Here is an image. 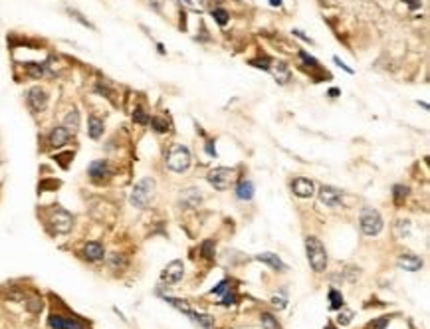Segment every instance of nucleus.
Masks as SVG:
<instances>
[{
    "instance_id": "nucleus-1",
    "label": "nucleus",
    "mask_w": 430,
    "mask_h": 329,
    "mask_svg": "<svg viewBox=\"0 0 430 329\" xmlns=\"http://www.w3.org/2000/svg\"><path fill=\"white\" fill-rule=\"evenodd\" d=\"M306 254H308V260H310V264H312V268L316 272H323L325 270V266H327V252H325L320 238H316V236L306 238Z\"/></svg>"
},
{
    "instance_id": "nucleus-2",
    "label": "nucleus",
    "mask_w": 430,
    "mask_h": 329,
    "mask_svg": "<svg viewBox=\"0 0 430 329\" xmlns=\"http://www.w3.org/2000/svg\"><path fill=\"white\" fill-rule=\"evenodd\" d=\"M153 192H155V180L149 178V176L141 178V180L133 186V190H131V204L137 206V208H145V206L149 204Z\"/></svg>"
},
{
    "instance_id": "nucleus-3",
    "label": "nucleus",
    "mask_w": 430,
    "mask_h": 329,
    "mask_svg": "<svg viewBox=\"0 0 430 329\" xmlns=\"http://www.w3.org/2000/svg\"><path fill=\"white\" fill-rule=\"evenodd\" d=\"M166 166L172 172H184V170H188V166H190V153H188V149L182 147V145L170 147L168 155H166Z\"/></svg>"
},
{
    "instance_id": "nucleus-4",
    "label": "nucleus",
    "mask_w": 430,
    "mask_h": 329,
    "mask_svg": "<svg viewBox=\"0 0 430 329\" xmlns=\"http://www.w3.org/2000/svg\"><path fill=\"white\" fill-rule=\"evenodd\" d=\"M359 224H361V232L365 236H376L382 230V218H380V214L376 212L375 208H365L361 212Z\"/></svg>"
},
{
    "instance_id": "nucleus-5",
    "label": "nucleus",
    "mask_w": 430,
    "mask_h": 329,
    "mask_svg": "<svg viewBox=\"0 0 430 329\" xmlns=\"http://www.w3.org/2000/svg\"><path fill=\"white\" fill-rule=\"evenodd\" d=\"M208 182L214 186L216 190H226L230 184H232V178H234V170L232 168H224V166H218V168H212L208 172Z\"/></svg>"
},
{
    "instance_id": "nucleus-6",
    "label": "nucleus",
    "mask_w": 430,
    "mask_h": 329,
    "mask_svg": "<svg viewBox=\"0 0 430 329\" xmlns=\"http://www.w3.org/2000/svg\"><path fill=\"white\" fill-rule=\"evenodd\" d=\"M50 224L54 226L56 232L66 234V232H70L72 226H74V216H72L68 210H64V208H56L54 212L50 214Z\"/></svg>"
},
{
    "instance_id": "nucleus-7",
    "label": "nucleus",
    "mask_w": 430,
    "mask_h": 329,
    "mask_svg": "<svg viewBox=\"0 0 430 329\" xmlns=\"http://www.w3.org/2000/svg\"><path fill=\"white\" fill-rule=\"evenodd\" d=\"M26 100H28V106L32 108V111H36V113H40V111H44L48 108V94L44 90H40V88H32L28 92Z\"/></svg>"
},
{
    "instance_id": "nucleus-8",
    "label": "nucleus",
    "mask_w": 430,
    "mask_h": 329,
    "mask_svg": "<svg viewBox=\"0 0 430 329\" xmlns=\"http://www.w3.org/2000/svg\"><path fill=\"white\" fill-rule=\"evenodd\" d=\"M182 276H184V266H182V262H180V260H172V262L162 270L161 280L162 282H166V284H178V282L182 280Z\"/></svg>"
},
{
    "instance_id": "nucleus-9",
    "label": "nucleus",
    "mask_w": 430,
    "mask_h": 329,
    "mask_svg": "<svg viewBox=\"0 0 430 329\" xmlns=\"http://www.w3.org/2000/svg\"><path fill=\"white\" fill-rule=\"evenodd\" d=\"M88 174L92 180L96 182H102V180H108L111 176V166H109L108 161H94L88 168Z\"/></svg>"
},
{
    "instance_id": "nucleus-10",
    "label": "nucleus",
    "mask_w": 430,
    "mask_h": 329,
    "mask_svg": "<svg viewBox=\"0 0 430 329\" xmlns=\"http://www.w3.org/2000/svg\"><path fill=\"white\" fill-rule=\"evenodd\" d=\"M292 190H294L296 196H300V198H310V196H314L316 186H314V182H312L310 178L300 176V178H294V180H292Z\"/></svg>"
},
{
    "instance_id": "nucleus-11",
    "label": "nucleus",
    "mask_w": 430,
    "mask_h": 329,
    "mask_svg": "<svg viewBox=\"0 0 430 329\" xmlns=\"http://www.w3.org/2000/svg\"><path fill=\"white\" fill-rule=\"evenodd\" d=\"M320 200L327 206H339L343 200V192L335 186H323L320 190Z\"/></svg>"
},
{
    "instance_id": "nucleus-12",
    "label": "nucleus",
    "mask_w": 430,
    "mask_h": 329,
    "mask_svg": "<svg viewBox=\"0 0 430 329\" xmlns=\"http://www.w3.org/2000/svg\"><path fill=\"white\" fill-rule=\"evenodd\" d=\"M70 131L62 125V127H54L52 129V133H50V145L54 147V149H60V147H64L68 141H70Z\"/></svg>"
},
{
    "instance_id": "nucleus-13",
    "label": "nucleus",
    "mask_w": 430,
    "mask_h": 329,
    "mask_svg": "<svg viewBox=\"0 0 430 329\" xmlns=\"http://www.w3.org/2000/svg\"><path fill=\"white\" fill-rule=\"evenodd\" d=\"M398 266H400L402 270L416 272V270L422 268V260H420L418 256H414V254H402V256H398Z\"/></svg>"
},
{
    "instance_id": "nucleus-14",
    "label": "nucleus",
    "mask_w": 430,
    "mask_h": 329,
    "mask_svg": "<svg viewBox=\"0 0 430 329\" xmlns=\"http://www.w3.org/2000/svg\"><path fill=\"white\" fill-rule=\"evenodd\" d=\"M104 246L100 244V242H88L86 246H84V256L90 260V262H100L102 258H104Z\"/></svg>"
},
{
    "instance_id": "nucleus-15",
    "label": "nucleus",
    "mask_w": 430,
    "mask_h": 329,
    "mask_svg": "<svg viewBox=\"0 0 430 329\" xmlns=\"http://www.w3.org/2000/svg\"><path fill=\"white\" fill-rule=\"evenodd\" d=\"M256 260H260L262 264H268L270 268H274V270H280V272H284V270H288V266L280 260V256H276V254H272V252H264V254H258L256 256Z\"/></svg>"
},
{
    "instance_id": "nucleus-16",
    "label": "nucleus",
    "mask_w": 430,
    "mask_h": 329,
    "mask_svg": "<svg viewBox=\"0 0 430 329\" xmlns=\"http://www.w3.org/2000/svg\"><path fill=\"white\" fill-rule=\"evenodd\" d=\"M200 200H202V194H200L198 188H186L180 194V202L186 204V206H196Z\"/></svg>"
},
{
    "instance_id": "nucleus-17",
    "label": "nucleus",
    "mask_w": 430,
    "mask_h": 329,
    "mask_svg": "<svg viewBox=\"0 0 430 329\" xmlns=\"http://www.w3.org/2000/svg\"><path fill=\"white\" fill-rule=\"evenodd\" d=\"M272 72H274V78H276V82L278 84H288V80H290V70H288V66L284 64V62H278V64H274V68H272Z\"/></svg>"
},
{
    "instance_id": "nucleus-18",
    "label": "nucleus",
    "mask_w": 430,
    "mask_h": 329,
    "mask_svg": "<svg viewBox=\"0 0 430 329\" xmlns=\"http://www.w3.org/2000/svg\"><path fill=\"white\" fill-rule=\"evenodd\" d=\"M88 127H90V137H92V139H100V137L104 135V121H102L100 117L92 115V117L88 119Z\"/></svg>"
},
{
    "instance_id": "nucleus-19",
    "label": "nucleus",
    "mask_w": 430,
    "mask_h": 329,
    "mask_svg": "<svg viewBox=\"0 0 430 329\" xmlns=\"http://www.w3.org/2000/svg\"><path fill=\"white\" fill-rule=\"evenodd\" d=\"M236 194H238V198H242V200H250L252 196H254V184L250 182V180H240L238 182V186H236Z\"/></svg>"
},
{
    "instance_id": "nucleus-20",
    "label": "nucleus",
    "mask_w": 430,
    "mask_h": 329,
    "mask_svg": "<svg viewBox=\"0 0 430 329\" xmlns=\"http://www.w3.org/2000/svg\"><path fill=\"white\" fill-rule=\"evenodd\" d=\"M64 127H66L70 133H76V131L80 129V115H78V111H70V113L66 115Z\"/></svg>"
},
{
    "instance_id": "nucleus-21",
    "label": "nucleus",
    "mask_w": 430,
    "mask_h": 329,
    "mask_svg": "<svg viewBox=\"0 0 430 329\" xmlns=\"http://www.w3.org/2000/svg\"><path fill=\"white\" fill-rule=\"evenodd\" d=\"M192 322H196L200 328H204V329H212V324H214V320H212V316H204V314H190L188 316Z\"/></svg>"
},
{
    "instance_id": "nucleus-22",
    "label": "nucleus",
    "mask_w": 430,
    "mask_h": 329,
    "mask_svg": "<svg viewBox=\"0 0 430 329\" xmlns=\"http://www.w3.org/2000/svg\"><path fill=\"white\" fill-rule=\"evenodd\" d=\"M329 302H331V310L333 312H337V310H343V306H345V300H343V296H341V292H337V290H331L329 292Z\"/></svg>"
},
{
    "instance_id": "nucleus-23",
    "label": "nucleus",
    "mask_w": 430,
    "mask_h": 329,
    "mask_svg": "<svg viewBox=\"0 0 430 329\" xmlns=\"http://www.w3.org/2000/svg\"><path fill=\"white\" fill-rule=\"evenodd\" d=\"M178 2L192 12H204L206 10V0H178Z\"/></svg>"
},
{
    "instance_id": "nucleus-24",
    "label": "nucleus",
    "mask_w": 430,
    "mask_h": 329,
    "mask_svg": "<svg viewBox=\"0 0 430 329\" xmlns=\"http://www.w3.org/2000/svg\"><path fill=\"white\" fill-rule=\"evenodd\" d=\"M406 194H408V188H406L404 184H394V186H392V196H394V202H396V204H400V202L406 198Z\"/></svg>"
},
{
    "instance_id": "nucleus-25",
    "label": "nucleus",
    "mask_w": 430,
    "mask_h": 329,
    "mask_svg": "<svg viewBox=\"0 0 430 329\" xmlns=\"http://www.w3.org/2000/svg\"><path fill=\"white\" fill-rule=\"evenodd\" d=\"M164 300H166L170 306H174L178 312H182V314H186V316H190V314H192V310L188 308V304H186V302H182V300H174V298H164Z\"/></svg>"
},
{
    "instance_id": "nucleus-26",
    "label": "nucleus",
    "mask_w": 430,
    "mask_h": 329,
    "mask_svg": "<svg viewBox=\"0 0 430 329\" xmlns=\"http://www.w3.org/2000/svg\"><path fill=\"white\" fill-rule=\"evenodd\" d=\"M212 18H214L220 26H226V24H228V12L222 10V8H214V10H212Z\"/></svg>"
},
{
    "instance_id": "nucleus-27",
    "label": "nucleus",
    "mask_w": 430,
    "mask_h": 329,
    "mask_svg": "<svg viewBox=\"0 0 430 329\" xmlns=\"http://www.w3.org/2000/svg\"><path fill=\"white\" fill-rule=\"evenodd\" d=\"M260 322H262L264 329H280V328H278V322L274 320V316H272V314H262Z\"/></svg>"
},
{
    "instance_id": "nucleus-28",
    "label": "nucleus",
    "mask_w": 430,
    "mask_h": 329,
    "mask_svg": "<svg viewBox=\"0 0 430 329\" xmlns=\"http://www.w3.org/2000/svg\"><path fill=\"white\" fill-rule=\"evenodd\" d=\"M133 121H135V123H141V125H147L151 119H149V115L141 110V108H137V110L133 111Z\"/></svg>"
},
{
    "instance_id": "nucleus-29",
    "label": "nucleus",
    "mask_w": 430,
    "mask_h": 329,
    "mask_svg": "<svg viewBox=\"0 0 430 329\" xmlns=\"http://www.w3.org/2000/svg\"><path fill=\"white\" fill-rule=\"evenodd\" d=\"M151 125H153V129L157 131V133H164L166 131V123L162 121L161 117H151V121H149Z\"/></svg>"
},
{
    "instance_id": "nucleus-30",
    "label": "nucleus",
    "mask_w": 430,
    "mask_h": 329,
    "mask_svg": "<svg viewBox=\"0 0 430 329\" xmlns=\"http://www.w3.org/2000/svg\"><path fill=\"white\" fill-rule=\"evenodd\" d=\"M396 226H398V230H396V232H398V236H400V238L410 234V222H408V220H398V224H396Z\"/></svg>"
},
{
    "instance_id": "nucleus-31",
    "label": "nucleus",
    "mask_w": 430,
    "mask_h": 329,
    "mask_svg": "<svg viewBox=\"0 0 430 329\" xmlns=\"http://www.w3.org/2000/svg\"><path fill=\"white\" fill-rule=\"evenodd\" d=\"M64 329H86V326L78 320H70V318H64Z\"/></svg>"
},
{
    "instance_id": "nucleus-32",
    "label": "nucleus",
    "mask_w": 430,
    "mask_h": 329,
    "mask_svg": "<svg viewBox=\"0 0 430 329\" xmlns=\"http://www.w3.org/2000/svg\"><path fill=\"white\" fill-rule=\"evenodd\" d=\"M353 312L351 310H341V314H339V324H343V326H347V324H351V320H353Z\"/></svg>"
},
{
    "instance_id": "nucleus-33",
    "label": "nucleus",
    "mask_w": 430,
    "mask_h": 329,
    "mask_svg": "<svg viewBox=\"0 0 430 329\" xmlns=\"http://www.w3.org/2000/svg\"><path fill=\"white\" fill-rule=\"evenodd\" d=\"M48 324L52 329H64V318L62 316H50L48 318Z\"/></svg>"
},
{
    "instance_id": "nucleus-34",
    "label": "nucleus",
    "mask_w": 430,
    "mask_h": 329,
    "mask_svg": "<svg viewBox=\"0 0 430 329\" xmlns=\"http://www.w3.org/2000/svg\"><path fill=\"white\" fill-rule=\"evenodd\" d=\"M212 248H214V242H212V240H206V242L202 244L200 254H202L204 258H212Z\"/></svg>"
},
{
    "instance_id": "nucleus-35",
    "label": "nucleus",
    "mask_w": 430,
    "mask_h": 329,
    "mask_svg": "<svg viewBox=\"0 0 430 329\" xmlns=\"http://www.w3.org/2000/svg\"><path fill=\"white\" fill-rule=\"evenodd\" d=\"M28 68H30V76H34V78L44 76V66H40V64H28Z\"/></svg>"
},
{
    "instance_id": "nucleus-36",
    "label": "nucleus",
    "mask_w": 430,
    "mask_h": 329,
    "mask_svg": "<svg viewBox=\"0 0 430 329\" xmlns=\"http://www.w3.org/2000/svg\"><path fill=\"white\" fill-rule=\"evenodd\" d=\"M109 266H111V268L125 266V260H123V256H119V254H111V256H109Z\"/></svg>"
},
{
    "instance_id": "nucleus-37",
    "label": "nucleus",
    "mask_w": 430,
    "mask_h": 329,
    "mask_svg": "<svg viewBox=\"0 0 430 329\" xmlns=\"http://www.w3.org/2000/svg\"><path fill=\"white\" fill-rule=\"evenodd\" d=\"M272 304H274L278 310H284V308H286V294L282 292L280 296H274V298H272Z\"/></svg>"
},
{
    "instance_id": "nucleus-38",
    "label": "nucleus",
    "mask_w": 430,
    "mask_h": 329,
    "mask_svg": "<svg viewBox=\"0 0 430 329\" xmlns=\"http://www.w3.org/2000/svg\"><path fill=\"white\" fill-rule=\"evenodd\" d=\"M250 64H252V66H258V68H262V70H270V60H266V58H264V60H252Z\"/></svg>"
},
{
    "instance_id": "nucleus-39",
    "label": "nucleus",
    "mask_w": 430,
    "mask_h": 329,
    "mask_svg": "<svg viewBox=\"0 0 430 329\" xmlns=\"http://www.w3.org/2000/svg\"><path fill=\"white\" fill-rule=\"evenodd\" d=\"M70 14H72V16H76V18H78V20H80V22H82L84 26H88V28H94V26H92V24L88 22V18H84V16H82L80 12H76V10H70Z\"/></svg>"
},
{
    "instance_id": "nucleus-40",
    "label": "nucleus",
    "mask_w": 430,
    "mask_h": 329,
    "mask_svg": "<svg viewBox=\"0 0 430 329\" xmlns=\"http://www.w3.org/2000/svg\"><path fill=\"white\" fill-rule=\"evenodd\" d=\"M222 304H224V306H234V304H236V298H234V296H232V294L228 292V294L224 296V300H222Z\"/></svg>"
},
{
    "instance_id": "nucleus-41",
    "label": "nucleus",
    "mask_w": 430,
    "mask_h": 329,
    "mask_svg": "<svg viewBox=\"0 0 430 329\" xmlns=\"http://www.w3.org/2000/svg\"><path fill=\"white\" fill-rule=\"evenodd\" d=\"M404 2L408 4V8H410V10H418V8L422 6V2H420V0H404Z\"/></svg>"
},
{
    "instance_id": "nucleus-42",
    "label": "nucleus",
    "mask_w": 430,
    "mask_h": 329,
    "mask_svg": "<svg viewBox=\"0 0 430 329\" xmlns=\"http://www.w3.org/2000/svg\"><path fill=\"white\" fill-rule=\"evenodd\" d=\"M226 288H228V282L224 280V282H220V286H218V288L212 290V294H218V296H220V294H224V290H226Z\"/></svg>"
},
{
    "instance_id": "nucleus-43",
    "label": "nucleus",
    "mask_w": 430,
    "mask_h": 329,
    "mask_svg": "<svg viewBox=\"0 0 430 329\" xmlns=\"http://www.w3.org/2000/svg\"><path fill=\"white\" fill-rule=\"evenodd\" d=\"M300 56L308 62V64H312V66H318V60L316 58H312V56H308V52H300Z\"/></svg>"
},
{
    "instance_id": "nucleus-44",
    "label": "nucleus",
    "mask_w": 430,
    "mask_h": 329,
    "mask_svg": "<svg viewBox=\"0 0 430 329\" xmlns=\"http://www.w3.org/2000/svg\"><path fill=\"white\" fill-rule=\"evenodd\" d=\"M333 62H335V64H337V66H341V70H345V72H347V74H353V70H351V68H349V66H345V64H343V62H341V60H339V58H333Z\"/></svg>"
},
{
    "instance_id": "nucleus-45",
    "label": "nucleus",
    "mask_w": 430,
    "mask_h": 329,
    "mask_svg": "<svg viewBox=\"0 0 430 329\" xmlns=\"http://www.w3.org/2000/svg\"><path fill=\"white\" fill-rule=\"evenodd\" d=\"M206 153H208V155H212V157H216V149H214V143H212V141H208V143H206Z\"/></svg>"
},
{
    "instance_id": "nucleus-46",
    "label": "nucleus",
    "mask_w": 430,
    "mask_h": 329,
    "mask_svg": "<svg viewBox=\"0 0 430 329\" xmlns=\"http://www.w3.org/2000/svg\"><path fill=\"white\" fill-rule=\"evenodd\" d=\"M270 4H272V6H276V8H280L284 2H282V0H270Z\"/></svg>"
},
{
    "instance_id": "nucleus-47",
    "label": "nucleus",
    "mask_w": 430,
    "mask_h": 329,
    "mask_svg": "<svg viewBox=\"0 0 430 329\" xmlns=\"http://www.w3.org/2000/svg\"><path fill=\"white\" fill-rule=\"evenodd\" d=\"M327 329H333V328H327Z\"/></svg>"
}]
</instances>
